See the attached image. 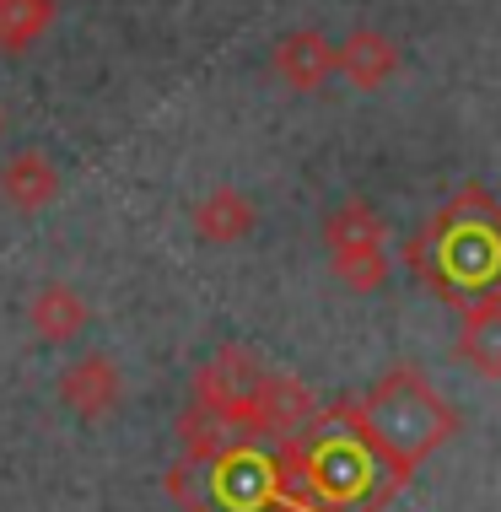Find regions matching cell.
Instances as JSON below:
<instances>
[{"mask_svg": "<svg viewBox=\"0 0 501 512\" xmlns=\"http://www.w3.org/2000/svg\"><path fill=\"white\" fill-rule=\"evenodd\" d=\"M0 200L22 216L49 211V205L60 200V173H54L49 151H38V146L11 151V157L0 162Z\"/></svg>", "mask_w": 501, "mask_h": 512, "instance_id": "30bf717a", "label": "cell"}, {"mask_svg": "<svg viewBox=\"0 0 501 512\" xmlns=\"http://www.w3.org/2000/svg\"><path fill=\"white\" fill-rule=\"evenodd\" d=\"M334 76H345L356 92H378L399 76V44L378 27H356L345 44H334Z\"/></svg>", "mask_w": 501, "mask_h": 512, "instance_id": "8fae6325", "label": "cell"}, {"mask_svg": "<svg viewBox=\"0 0 501 512\" xmlns=\"http://www.w3.org/2000/svg\"><path fill=\"white\" fill-rule=\"evenodd\" d=\"M54 0H0V54H27L54 22Z\"/></svg>", "mask_w": 501, "mask_h": 512, "instance_id": "5bb4252c", "label": "cell"}, {"mask_svg": "<svg viewBox=\"0 0 501 512\" xmlns=\"http://www.w3.org/2000/svg\"><path fill=\"white\" fill-rule=\"evenodd\" d=\"M318 415V399L302 378H286V372H264L254 410H248V437L259 442H286L291 432H302Z\"/></svg>", "mask_w": 501, "mask_h": 512, "instance_id": "8992f818", "label": "cell"}, {"mask_svg": "<svg viewBox=\"0 0 501 512\" xmlns=\"http://www.w3.org/2000/svg\"><path fill=\"white\" fill-rule=\"evenodd\" d=\"M189 227H194V238H200V243H211V248H232V243H243L248 232L259 227V205L248 200L243 189L216 184V189H205V195L194 200Z\"/></svg>", "mask_w": 501, "mask_h": 512, "instance_id": "9c48e42d", "label": "cell"}, {"mask_svg": "<svg viewBox=\"0 0 501 512\" xmlns=\"http://www.w3.org/2000/svg\"><path fill=\"white\" fill-rule=\"evenodd\" d=\"M54 394H60V405L71 410V415H81V421H103V415H114V410H119L124 378H119L114 356L87 351V356H76V362L60 372Z\"/></svg>", "mask_w": 501, "mask_h": 512, "instance_id": "52a82bcc", "label": "cell"}, {"mask_svg": "<svg viewBox=\"0 0 501 512\" xmlns=\"http://www.w3.org/2000/svg\"><path fill=\"white\" fill-rule=\"evenodd\" d=\"M324 248H329V270L340 286L351 292H383L388 286V221L372 211L367 200H345L324 216Z\"/></svg>", "mask_w": 501, "mask_h": 512, "instance_id": "277c9868", "label": "cell"}, {"mask_svg": "<svg viewBox=\"0 0 501 512\" xmlns=\"http://www.w3.org/2000/svg\"><path fill=\"white\" fill-rule=\"evenodd\" d=\"M270 71L281 76L291 92H318L334 76V44L318 33V27H291V33L275 38Z\"/></svg>", "mask_w": 501, "mask_h": 512, "instance_id": "ba28073f", "label": "cell"}, {"mask_svg": "<svg viewBox=\"0 0 501 512\" xmlns=\"http://www.w3.org/2000/svg\"><path fill=\"white\" fill-rule=\"evenodd\" d=\"M351 415L399 486H405L442 442L458 437V410L437 394V383L421 367H388L367 394L351 399Z\"/></svg>", "mask_w": 501, "mask_h": 512, "instance_id": "3957f363", "label": "cell"}, {"mask_svg": "<svg viewBox=\"0 0 501 512\" xmlns=\"http://www.w3.org/2000/svg\"><path fill=\"white\" fill-rule=\"evenodd\" d=\"M264 372H270V367H259L254 351H243V345H221V351L194 372V383H189L194 405H205L211 415H221L232 432L248 437V410H254V394H259Z\"/></svg>", "mask_w": 501, "mask_h": 512, "instance_id": "5b68a950", "label": "cell"}, {"mask_svg": "<svg viewBox=\"0 0 501 512\" xmlns=\"http://www.w3.org/2000/svg\"><path fill=\"white\" fill-rule=\"evenodd\" d=\"M281 448V464L318 512H383L394 502L399 480L388 475V464L378 459L367 437H361L351 399L318 410L302 432H291Z\"/></svg>", "mask_w": 501, "mask_h": 512, "instance_id": "7a4b0ae2", "label": "cell"}, {"mask_svg": "<svg viewBox=\"0 0 501 512\" xmlns=\"http://www.w3.org/2000/svg\"><path fill=\"white\" fill-rule=\"evenodd\" d=\"M0 135H6V114H0Z\"/></svg>", "mask_w": 501, "mask_h": 512, "instance_id": "9a60e30c", "label": "cell"}, {"mask_svg": "<svg viewBox=\"0 0 501 512\" xmlns=\"http://www.w3.org/2000/svg\"><path fill=\"white\" fill-rule=\"evenodd\" d=\"M458 362H469L480 378H501V297L469 302L458 313V345H453Z\"/></svg>", "mask_w": 501, "mask_h": 512, "instance_id": "4fadbf2b", "label": "cell"}, {"mask_svg": "<svg viewBox=\"0 0 501 512\" xmlns=\"http://www.w3.org/2000/svg\"><path fill=\"white\" fill-rule=\"evenodd\" d=\"M87 297L76 292L71 281H49V286H38L33 302H27V329H33L44 345H71L81 329H87Z\"/></svg>", "mask_w": 501, "mask_h": 512, "instance_id": "7c38bea8", "label": "cell"}, {"mask_svg": "<svg viewBox=\"0 0 501 512\" xmlns=\"http://www.w3.org/2000/svg\"><path fill=\"white\" fill-rule=\"evenodd\" d=\"M399 259L453 313L501 297V200L480 184H464L421 232H410Z\"/></svg>", "mask_w": 501, "mask_h": 512, "instance_id": "6da1fadb", "label": "cell"}]
</instances>
